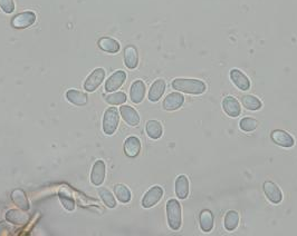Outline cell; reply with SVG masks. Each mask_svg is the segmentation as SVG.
I'll return each mask as SVG.
<instances>
[{"mask_svg": "<svg viewBox=\"0 0 297 236\" xmlns=\"http://www.w3.org/2000/svg\"><path fill=\"white\" fill-rule=\"evenodd\" d=\"M172 88L179 93L201 95L207 89L206 84L200 79H189V78H177L172 81Z\"/></svg>", "mask_w": 297, "mask_h": 236, "instance_id": "6da1fadb", "label": "cell"}, {"mask_svg": "<svg viewBox=\"0 0 297 236\" xmlns=\"http://www.w3.org/2000/svg\"><path fill=\"white\" fill-rule=\"evenodd\" d=\"M168 224L172 231L180 230L182 224V209L177 199H169L167 203Z\"/></svg>", "mask_w": 297, "mask_h": 236, "instance_id": "7a4b0ae2", "label": "cell"}, {"mask_svg": "<svg viewBox=\"0 0 297 236\" xmlns=\"http://www.w3.org/2000/svg\"><path fill=\"white\" fill-rule=\"evenodd\" d=\"M120 115L116 107H110L104 113L103 117V132L106 135H113L119 127Z\"/></svg>", "mask_w": 297, "mask_h": 236, "instance_id": "3957f363", "label": "cell"}, {"mask_svg": "<svg viewBox=\"0 0 297 236\" xmlns=\"http://www.w3.org/2000/svg\"><path fill=\"white\" fill-rule=\"evenodd\" d=\"M104 78H105V71L103 68L94 69L84 82V89L89 93H93L101 86Z\"/></svg>", "mask_w": 297, "mask_h": 236, "instance_id": "277c9868", "label": "cell"}, {"mask_svg": "<svg viewBox=\"0 0 297 236\" xmlns=\"http://www.w3.org/2000/svg\"><path fill=\"white\" fill-rule=\"evenodd\" d=\"M163 196V190L160 186H153L144 194L142 198V206L144 208H151L160 202Z\"/></svg>", "mask_w": 297, "mask_h": 236, "instance_id": "5b68a950", "label": "cell"}, {"mask_svg": "<svg viewBox=\"0 0 297 236\" xmlns=\"http://www.w3.org/2000/svg\"><path fill=\"white\" fill-rule=\"evenodd\" d=\"M36 21V15L32 11H25L16 15L11 19V26L16 29H25L35 24Z\"/></svg>", "mask_w": 297, "mask_h": 236, "instance_id": "8992f818", "label": "cell"}, {"mask_svg": "<svg viewBox=\"0 0 297 236\" xmlns=\"http://www.w3.org/2000/svg\"><path fill=\"white\" fill-rule=\"evenodd\" d=\"M230 79L234 82V85L237 87L239 90L246 91L250 88V80L245 74L237 68H234L230 71Z\"/></svg>", "mask_w": 297, "mask_h": 236, "instance_id": "52a82bcc", "label": "cell"}, {"mask_svg": "<svg viewBox=\"0 0 297 236\" xmlns=\"http://www.w3.org/2000/svg\"><path fill=\"white\" fill-rule=\"evenodd\" d=\"M126 80V73L123 71H117L113 73L110 78L105 82V90L108 93H114L119 88H121L122 85L124 84Z\"/></svg>", "mask_w": 297, "mask_h": 236, "instance_id": "ba28073f", "label": "cell"}, {"mask_svg": "<svg viewBox=\"0 0 297 236\" xmlns=\"http://www.w3.org/2000/svg\"><path fill=\"white\" fill-rule=\"evenodd\" d=\"M264 189V193L266 195V197L268 198L273 204H279L283 199V194L282 191L279 190V187L275 184L274 182L267 181L264 183L263 185Z\"/></svg>", "mask_w": 297, "mask_h": 236, "instance_id": "9c48e42d", "label": "cell"}, {"mask_svg": "<svg viewBox=\"0 0 297 236\" xmlns=\"http://www.w3.org/2000/svg\"><path fill=\"white\" fill-rule=\"evenodd\" d=\"M105 174H106L105 163L101 159L95 161L93 168H92L91 182L93 183L95 186L102 185L104 180H105Z\"/></svg>", "mask_w": 297, "mask_h": 236, "instance_id": "30bf717a", "label": "cell"}, {"mask_svg": "<svg viewBox=\"0 0 297 236\" xmlns=\"http://www.w3.org/2000/svg\"><path fill=\"white\" fill-rule=\"evenodd\" d=\"M270 136H272V139L275 144H277V145L282 146V147L291 148L294 146V144H295V141H294V138L292 137V135L285 132V130L276 129V130H274Z\"/></svg>", "mask_w": 297, "mask_h": 236, "instance_id": "8fae6325", "label": "cell"}, {"mask_svg": "<svg viewBox=\"0 0 297 236\" xmlns=\"http://www.w3.org/2000/svg\"><path fill=\"white\" fill-rule=\"evenodd\" d=\"M185 103V97L180 93H171L164 98L162 107L168 112H173L180 108Z\"/></svg>", "mask_w": 297, "mask_h": 236, "instance_id": "7c38bea8", "label": "cell"}, {"mask_svg": "<svg viewBox=\"0 0 297 236\" xmlns=\"http://www.w3.org/2000/svg\"><path fill=\"white\" fill-rule=\"evenodd\" d=\"M222 108L229 117H238L242 113V107L237 99L233 96H227L222 100Z\"/></svg>", "mask_w": 297, "mask_h": 236, "instance_id": "4fadbf2b", "label": "cell"}, {"mask_svg": "<svg viewBox=\"0 0 297 236\" xmlns=\"http://www.w3.org/2000/svg\"><path fill=\"white\" fill-rule=\"evenodd\" d=\"M120 113L123 120L129 126L134 127V126H138L140 124V116L133 107L129 106V105H123V106L120 108Z\"/></svg>", "mask_w": 297, "mask_h": 236, "instance_id": "5bb4252c", "label": "cell"}, {"mask_svg": "<svg viewBox=\"0 0 297 236\" xmlns=\"http://www.w3.org/2000/svg\"><path fill=\"white\" fill-rule=\"evenodd\" d=\"M146 96V85L142 80H135L130 88V98L134 104L142 103Z\"/></svg>", "mask_w": 297, "mask_h": 236, "instance_id": "9a60e30c", "label": "cell"}, {"mask_svg": "<svg viewBox=\"0 0 297 236\" xmlns=\"http://www.w3.org/2000/svg\"><path fill=\"white\" fill-rule=\"evenodd\" d=\"M165 87H167V84H165L164 79H156L148 90V100L152 103L159 102L164 94Z\"/></svg>", "mask_w": 297, "mask_h": 236, "instance_id": "2e32d148", "label": "cell"}, {"mask_svg": "<svg viewBox=\"0 0 297 236\" xmlns=\"http://www.w3.org/2000/svg\"><path fill=\"white\" fill-rule=\"evenodd\" d=\"M176 195L178 198L180 199H186L189 196L190 192V185H189V180L186 175H179L176 180Z\"/></svg>", "mask_w": 297, "mask_h": 236, "instance_id": "e0dca14e", "label": "cell"}, {"mask_svg": "<svg viewBox=\"0 0 297 236\" xmlns=\"http://www.w3.org/2000/svg\"><path fill=\"white\" fill-rule=\"evenodd\" d=\"M141 152V142L135 136H130L124 142V153L129 157H137Z\"/></svg>", "mask_w": 297, "mask_h": 236, "instance_id": "ac0fdd59", "label": "cell"}, {"mask_svg": "<svg viewBox=\"0 0 297 236\" xmlns=\"http://www.w3.org/2000/svg\"><path fill=\"white\" fill-rule=\"evenodd\" d=\"M7 221L15 225H24L29 221V215L20 209H10L6 213Z\"/></svg>", "mask_w": 297, "mask_h": 236, "instance_id": "d6986e66", "label": "cell"}, {"mask_svg": "<svg viewBox=\"0 0 297 236\" xmlns=\"http://www.w3.org/2000/svg\"><path fill=\"white\" fill-rule=\"evenodd\" d=\"M124 64L129 69H135L139 65V54L134 46H128L124 49Z\"/></svg>", "mask_w": 297, "mask_h": 236, "instance_id": "ffe728a7", "label": "cell"}, {"mask_svg": "<svg viewBox=\"0 0 297 236\" xmlns=\"http://www.w3.org/2000/svg\"><path fill=\"white\" fill-rule=\"evenodd\" d=\"M66 98L69 103L76 105V106H85V105H87V103H89V97H87V95L76 89L67 90Z\"/></svg>", "mask_w": 297, "mask_h": 236, "instance_id": "44dd1931", "label": "cell"}, {"mask_svg": "<svg viewBox=\"0 0 297 236\" xmlns=\"http://www.w3.org/2000/svg\"><path fill=\"white\" fill-rule=\"evenodd\" d=\"M99 47L103 51L108 52V54H116L120 51V43L115 39L110 37H103L99 40Z\"/></svg>", "mask_w": 297, "mask_h": 236, "instance_id": "7402d4cb", "label": "cell"}, {"mask_svg": "<svg viewBox=\"0 0 297 236\" xmlns=\"http://www.w3.org/2000/svg\"><path fill=\"white\" fill-rule=\"evenodd\" d=\"M146 130L148 136L152 139H159L163 134V128L160 121L158 120H148L146 125Z\"/></svg>", "mask_w": 297, "mask_h": 236, "instance_id": "603a6c76", "label": "cell"}, {"mask_svg": "<svg viewBox=\"0 0 297 236\" xmlns=\"http://www.w3.org/2000/svg\"><path fill=\"white\" fill-rule=\"evenodd\" d=\"M199 222H200V229H201L204 233H209V232L212 231L213 215L209 209H203V211L200 213Z\"/></svg>", "mask_w": 297, "mask_h": 236, "instance_id": "cb8c5ba5", "label": "cell"}, {"mask_svg": "<svg viewBox=\"0 0 297 236\" xmlns=\"http://www.w3.org/2000/svg\"><path fill=\"white\" fill-rule=\"evenodd\" d=\"M11 199L12 202H14L20 209H23V211H28L29 209V203H28L27 196H26L24 191L15 190L11 193Z\"/></svg>", "mask_w": 297, "mask_h": 236, "instance_id": "d4e9b609", "label": "cell"}, {"mask_svg": "<svg viewBox=\"0 0 297 236\" xmlns=\"http://www.w3.org/2000/svg\"><path fill=\"white\" fill-rule=\"evenodd\" d=\"M240 100H242L243 106L248 109V111H258V109L263 107V104H261L260 100L256 96L245 95Z\"/></svg>", "mask_w": 297, "mask_h": 236, "instance_id": "484cf974", "label": "cell"}, {"mask_svg": "<svg viewBox=\"0 0 297 236\" xmlns=\"http://www.w3.org/2000/svg\"><path fill=\"white\" fill-rule=\"evenodd\" d=\"M239 224V215L237 212L235 211H229L228 213L226 214L225 216V227L227 231L233 232L236 229H237V226Z\"/></svg>", "mask_w": 297, "mask_h": 236, "instance_id": "4316f807", "label": "cell"}, {"mask_svg": "<svg viewBox=\"0 0 297 236\" xmlns=\"http://www.w3.org/2000/svg\"><path fill=\"white\" fill-rule=\"evenodd\" d=\"M114 194L122 203H129L131 200V192L125 185L117 184L114 186Z\"/></svg>", "mask_w": 297, "mask_h": 236, "instance_id": "83f0119b", "label": "cell"}, {"mask_svg": "<svg viewBox=\"0 0 297 236\" xmlns=\"http://www.w3.org/2000/svg\"><path fill=\"white\" fill-rule=\"evenodd\" d=\"M126 95L123 91H114V93L110 94L105 97V102L107 104L112 105V106H117V105H122L126 102Z\"/></svg>", "mask_w": 297, "mask_h": 236, "instance_id": "f1b7e54d", "label": "cell"}, {"mask_svg": "<svg viewBox=\"0 0 297 236\" xmlns=\"http://www.w3.org/2000/svg\"><path fill=\"white\" fill-rule=\"evenodd\" d=\"M99 196H101L103 203L105 204L107 207L114 208L116 206V200L110 191L102 187V189L99 190Z\"/></svg>", "mask_w": 297, "mask_h": 236, "instance_id": "f546056e", "label": "cell"}, {"mask_svg": "<svg viewBox=\"0 0 297 236\" xmlns=\"http://www.w3.org/2000/svg\"><path fill=\"white\" fill-rule=\"evenodd\" d=\"M257 125H258V123H257V120L254 119V118L245 117L240 120L239 127L240 129L244 130V132H252V130L257 128Z\"/></svg>", "mask_w": 297, "mask_h": 236, "instance_id": "4dcf8cb0", "label": "cell"}, {"mask_svg": "<svg viewBox=\"0 0 297 236\" xmlns=\"http://www.w3.org/2000/svg\"><path fill=\"white\" fill-rule=\"evenodd\" d=\"M0 8L6 14H11L15 10L14 0H0Z\"/></svg>", "mask_w": 297, "mask_h": 236, "instance_id": "1f68e13d", "label": "cell"}, {"mask_svg": "<svg viewBox=\"0 0 297 236\" xmlns=\"http://www.w3.org/2000/svg\"><path fill=\"white\" fill-rule=\"evenodd\" d=\"M60 202H62L63 206L67 209V211H73L74 208H75V203H74V200L71 197H66V196L60 195L59 196Z\"/></svg>", "mask_w": 297, "mask_h": 236, "instance_id": "d6a6232c", "label": "cell"}, {"mask_svg": "<svg viewBox=\"0 0 297 236\" xmlns=\"http://www.w3.org/2000/svg\"><path fill=\"white\" fill-rule=\"evenodd\" d=\"M3 230H9V227H8V226L6 225V223L0 222V234H1V232H2Z\"/></svg>", "mask_w": 297, "mask_h": 236, "instance_id": "836d02e7", "label": "cell"}]
</instances>
